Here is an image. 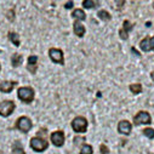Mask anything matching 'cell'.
<instances>
[{
    "label": "cell",
    "mask_w": 154,
    "mask_h": 154,
    "mask_svg": "<svg viewBox=\"0 0 154 154\" xmlns=\"http://www.w3.org/2000/svg\"><path fill=\"white\" fill-rule=\"evenodd\" d=\"M30 147L35 152H44L49 147V142H46L40 137H33L30 140Z\"/></svg>",
    "instance_id": "3"
},
{
    "label": "cell",
    "mask_w": 154,
    "mask_h": 154,
    "mask_svg": "<svg viewBox=\"0 0 154 154\" xmlns=\"http://www.w3.org/2000/svg\"><path fill=\"white\" fill-rule=\"evenodd\" d=\"M8 36H9L10 42H11L15 46H20V35H18L17 33H15V32H10V33L8 34Z\"/></svg>",
    "instance_id": "17"
},
{
    "label": "cell",
    "mask_w": 154,
    "mask_h": 154,
    "mask_svg": "<svg viewBox=\"0 0 154 154\" xmlns=\"http://www.w3.org/2000/svg\"><path fill=\"white\" fill-rule=\"evenodd\" d=\"M16 84H17L16 82H8V80H5L3 83H0V91L8 94V92H10V91L14 90V88L16 86Z\"/></svg>",
    "instance_id": "13"
},
{
    "label": "cell",
    "mask_w": 154,
    "mask_h": 154,
    "mask_svg": "<svg viewBox=\"0 0 154 154\" xmlns=\"http://www.w3.org/2000/svg\"><path fill=\"white\" fill-rule=\"evenodd\" d=\"M143 135L146 137H148L149 140H153L154 138V129H150V128H147L143 130Z\"/></svg>",
    "instance_id": "23"
},
{
    "label": "cell",
    "mask_w": 154,
    "mask_h": 154,
    "mask_svg": "<svg viewBox=\"0 0 154 154\" xmlns=\"http://www.w3.org/2000/svg\"><path fill=\"white\" fill-rule=\"evenodd\" d=\"M73 30L75 33V35H78L79 38H83L85 34V27L79 22V21H75L73 24Z\"/></svg>",
    "instance_id": "14"
},
{
    "label": "cell",
    "mask_w": 154,
    "mask_h": 154,
    "mask_svg": "<svg viewBox=\"0 0 154 154\" xmlns=\"http://www.w3.org/2000/svg\"><path fill=\"white\" fill-rule=\"evenodd\" d=\"M134 123L136 125H141V124H144V125H148L152 123V118H150V115L149 113L144 112V110H141L138 112L135 117H134Z\"/></svg>",
    "instance_id": "5"
},
{
    "label": "cell",
    "mask_w": 154,
    "mask_h": 154,
    "mask_svg": "<svg viewBox=\"0 0 154 154\" xmlns=\"http://www.w3.org/2000/svg\"><path fill=\"white\" fill-rule=\"evenodd\" d=\"M38 61H39V58H38V56H35V55H32V56L28 57L27 69L29 70V73H32V74H35V73H36V69H38Z\"/></svg>",
    "instance_id": "10"
},
{
    "label": "cell",
    "mask_w": 154,
    "mask_h": 154,
    "mask_svg": "<svg viewBox=\"0 0 154 154\" xmlns=\"http://www.w3.org/2000/svg\"><path fill=\"white\" fill-rule=\"evenodd\" d=\"M50 140L51 142L54 143V146L56 147H62L64 144V132L63 131H55L51 134L50 136Z\"/></svg>",
    "instance_id": "8"
},
{
    "label": "cell",
    "mask_w": 154,
    "mask_h": 154,
    "mask_svg": "<svg viewBox=\"0 0 154 154\" xmlns=\"http://www.w3.org/2000/svg\"><path fill=\"white\" fill-rule=\"evenodd\" d=\"M97 16L102 20V21H109L112 17H110V15H109V12H107V11H104V10H101V11H98V14H97Z\"/></svg>",
    "instance_id": "20"
},
{
    "label": "cell",
    "mask_w": 154,
    "mask_h": 154,
    "mask_svg": "<svg viewBox=\"0 0 154 154\" xmlns=\"http://www.w3.org/2000/svg\"><path fill=\"white\" fill-rule=\"evenodd\" d=\"M0 70H2V66H0Z\"/></svg>",
    "instance_id": "27"
},
{
    "label": "cell",
    "mask_w": 154,
    "mask_h": 154,
    "mask_svg": "<svg viewBox=\"0 0 154 154\" xmlns=\"http://www.w3.org/2000/svg\"><path fill=\"white\" fill-rule=\"evenodd\" d=\"M100 150H101V153L102 154H108V148L106 147V144H101V147H100Z\"/></svg>",
    "instance_id": "24"
},
{
    "label": "cell",
    "mask_w": 154,
    "mask_h": 154,
    "mask_svg": "<svg viewBox=\"0 0 154 154\" xmlns=\"http://www.w3.org/2000/svg\"><path fill=\"white\" fill-rule=\"evenodd\" d=\"M150 78H152V80L154 82V72H152V73H150Z\"/></svg>",
    "instance_id": "26"
},
{
    "label": "cell",
    "mask_w": 154,
    "mask_h": 154,
    "mask_svg": "<svg viewBox=\"0 0 154 154\" xmlns=\"http://www.w3.org/2000/svg\"><path fill=\"white\" fill-rule=\"evenodd\" d=\"M72 128L75 132L78 134H84L88 130V120L84 117H76L72 122Z\"/></svg>",
    "instance_id": "2"
},
{
    "label": "cell",
    "mask_w": 154,
    "mask_h": 154,
    "mask_svg": "<svg viewBox=\"0 0 154 154\" xmlns=\"http://www.w3.org/2000/svg\"><path fill=\"white\" fill-rule=\"evenodd\" d=\"M22 61H23V57H22V55H20V54H14V55L11 56V63H12V66H14L15 68L18 67V66H21Z\"/></svg>",
    "instance_id": "16"
},
{
    "label": "cell",
    "mask_w": 154,
    "mask_h": 154,
    "mask_svg": "<svg viewBox=\"0 0 154 154\" xmlns=\"http://www.w3.org/2000/svg\"><path fill=\"white\" fill-rule=\"evenodd\" d=\"M64 8H66L67 10H68V9H72V8H73V2H68V3H66Z\"/></svg>",
    "instance_id": "25"
},
{
    "label": "cell",
    "mask_w": 154,
    "mask_h": 154,
    "mask_svg": "<svg viewBox=\"0 0 154 154\" xmlns=\"http://www.w3.org/2000/svg\"><path fill=\"white\" fill-rule=\"evenodd\" d=\"M132 29V24L126 20V21H124V23H123V28L119 30V35H120V38L123 40H126L128 38H129V32Z\"/></svg>",
    "instance_id": "12"
},
{
    "label": "cell",
    "mask_w": 154,
    "mask_h": 154,
    "mask_svg": "<svg viewBox=\"0 0 154 154\" xmlns=\"http://www.w3.org/2000/svg\"><path fill=\"white\" fill-rule=\"evenodd\" d=\"M17 96L18 98L24 102V103H30L34 100V90L32 88L24 86V88H20L17 91Z\"/></svg>",
    "instance_id": "1"
},
{
    "label": "cell",
    "mask_w": 154,
    "mask_h": 154,
    "mask_svg": "<svg viewBox=\"0 0 154 154\" xmlns=\"http://www.w3.org/2000/svg\"><path fill=\"white\" fill-rule=\"evenodd\" d=\"M100 3L98 2H94V0H84L83 2V6L85 9H92L95 6H97Z\"/></svg>",
    "instance_id": "18"
},
{
    "label": "cell",
    "mask_w": 154,
    "mask_h": 154,
    "mask_svg": "<svg viewBox=\"0 0 154 154\" xmlns=\"http://www.w3.org/2000/svg\"><path fill=\"white\" fill-rule=\"evenodd\" d=\"M49 56H50V58L52 60V62H55V63H58V64H63V63H64L63 52H62V50H60V49H55V48L50 49V50H49Z\"/></svg>",
    "instance_id": "7"
},
{
    "label": "cell",
    "mask_w": 154,
    "mask_h": 154,
    "mask_svg": "<svg viewBox=\"0 0 154 154\" xmlns=\"http://www.w3.org/2000/svg\"><path fill=\"white\" fill-rule=\"evenodd\" d=\"M11 154H26V153H24L23 148H22L21 146H18V143H15L14 147H12V152H11Z\"/></svg>",
    "instance_id": "22"
},
{
    "label": "cell",
    "mask_w": 154,
    "mask_h": 154,
    "mask_svg": "<svg viewBox=\"0 0 154 154\" xmlns=\"http://www.w3.org/2000/svg\"><path fill=\"white\" fill-rule=\"evenodd\" d=\"M132 130V126H131V123L128 122V120H122L119 124H118V131L123 135H130Z\"/></svg>",
    "instance_id": "11"
},
{
    "label": "cell",
    "mask_w": 154,
    "mask_h": 154,
    "mask_svg": "<svg viewBox=\"0 0 154 154\" xmlns=\"http://www.w3.org/2000/svg\"><path fill=\"white\" fill-rule=\"evenodd\" d=\"M15 110V103L12 101H3L0 103V115L2 117H9Z\"/></svg>",
    "instance_id": "4"
},
{
    "label": "cell",
    "mask_w": 154,
    "mask_h": 154,
    "mask_svg": "<svg viewBox=\"0 0 154 154\" xmlns=\"http://www.w3.org/2000/svg\"><path fill=\"white\" fill-rule=\"evenodd\" d=\"M94 149L90 144H83L82 149H80V154H92Z\"/></svg>",
    "instance_id": "21"
},
{
    "label": "cell",
    "mask_w": 154,
    "mask_h": 154,
    "mask_svg": "<svg viewBox=\"0 0 154 154\" xmlns=\"http://www.w3.org/2000/svg\"><path fill=\"white\" fill-rule=\"evenodd\" d=\"M32 126H33V124H32L30 119L27 117H21L20 119H17L16 125H15V128L22 132H28L32 129Z\"/></svg>",
    "instance_id": "6"
},
{
    "label": "cell",
    "mask_w": 154,
    "mask_h": 154,
    "mask_svg": "<svg viewBox=\"0 0 154 154\" xmlns=\"http://www.w3.org/2000/svg\"><path fill=\"white\" fill-rule=\"evenodd\" d=\"M140 48L144 52L154 51V36H152V38H149V36L144 38V39L140 43Z\"/></svg>",
    "instance_id": "9"
},
{
    "label": "cell",
    "mask_w": 154,
    "mask_h": 154,
    "mask_svg": "<svg viewBox=\"0 0 154 154\" xmlns=\"http://www.w3.org/2000/svg\"><path fill=\"white\" fill-rule=\"evenodd\" d=\"M129 89H130V91H131L132 94L137 95V94H140V92L142 91V85H141V84H131Z\"/></svg>",
    "instance_id": "19"
},
{
    "label": "cell",
    "mask_w": 154,
    "mask_h": 154,
    "mask_svg": "<svg viewBox=\"0 0 154 154\" xmlns=\"http://www.w3.org/2000/svg\"><path fill=\"white\" fill-rule=\"evenodd\" d=\"M72 16H73L75 20H78V21H84V20L86 18V15H85V12H84L82 9L74 10V11L72 12Z\"/></svg>",
    "instance_id": "15"
}]
</instances>
